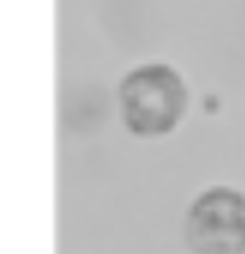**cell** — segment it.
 Masks as SVG:
<instances>
[{"label": "cell", "mask_w": 245, "mask_h": 254, "mask_svg": "<svg viewBox=\"0 0 245 254\" xmlns=\"http://www.w3.org/2000/svg\"><path fill=\"white\" fill-rule=\"evenodd\" d=\"M190 89L176 66L149 61L130 69L119 86L121 122L138 138H163L182 125Z\"/></svg>", "instance_id": "6da1fadb"}, {"label": "cell", "mask_w": 245, "mask_h": 254, "mask_svg": "<svg viewBox=\"0 0 245 254\" xmlns=\"http://www.w3.org/2000/svg\"><path fill=\"white\" fill-rule=\"evenodd\" d=\"M185 241L196 254H245V193L232 185L204 188L188 207Z\"/></svg>", "instance_id": "7a4b0ae2"}]
</instances>
